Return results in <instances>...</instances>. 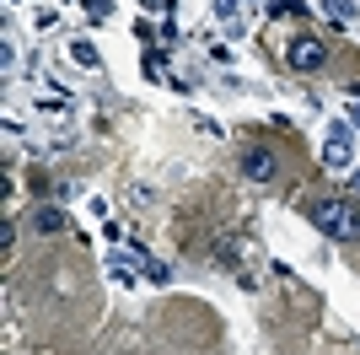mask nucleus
Returning <instances> with one entry per match:
<instances>
[{"label": "nucleus", "instance_id": "nucleus-1", "mask_svg": "<svg viewBox=\"0 0 360 355\" xmlns=\"http://www.w3.org/2000/svg\"><path fill=\"white\" fill-rule=\"evenodd\" d=\"M312 226L323 237H333V242H360V210L349 205V199H323V205H312Z\"/></svg>", "mask_w": 360, "mask_h": 355}, {"label": "nucleus", "instance_id": "nucleus-2", "mask_svg": "<svg viewBox=\"0 0 360 355\" xmlns=\"http://www.w3.org/2000/svg\"><path fill=\"white\" fill-rule=\"evenodd\" d=\"M285 65H290V70H301V75H317L323 65H328V44H323V38H312V32H301V38H290Z\"/></svg>", "mask_w": 360, "mask_h": 355}, {"label": "nucleus", "instance_id": "nucleus-3", "mask_svg": "<svg viewBox=\"0 0 360 355\" xmlns=\"http://www.w3.org/2000/svg\"><path fill=\"white\" fill-rule=\"evenodd\" d=\"M355 124H333L328 140H323V167H333V173H345L349 162H355Z\"/></svg>", "mask_w": 360, "mask_h": 355}, {"label": "nucleus", "instance_id": "nucleus-4", "mask_svg": "<svg viewBox=\"0 0 360 355\" xmlns=\"http://www.w3.org/2000/svg\"><path fill=\"white\" fill-rule=\"evenodd\" d=\"M242 178H253V183L280 178V156H274L269 146H242Z\"/></svg>", "mask_w": 360, "mask_h": 355}, {"label": "nucleus", "instance_id": "nucleus-5", "mask_svg": "<svg viewBox=\"0 0 360 355\" xmlns=\"http://www.w3.org/2000/svg\"><path fill=\"white\" fill-rule=\"evenodd\" d=\"M32 226H38V232H44V237L65 232V210H60V205H44V210H38V216H32Z\"/></svg>", "mask_w": 360, "mask_h": 355}, {"label": "nucleus", "instance_id": "nucleus-6", "mask_svg": "<svg viewBox=\"0 0 360 355\" xmlns=\"http://www.w3.org/2000/svg\"><path fill=\"white\" fill-rule=\"evenodd\" d=\"M215 264H221L226 275H237V264H242V248H231V237H221V242H215Z\"/></svg>", "mask_w": 360, "mask_h": 355}, {"label": "nucleus", "instance_id": "nucleus-7", "mask_svg": "<svg viewBox=\"0 0 360 355\" xmlns=\"http://www.w3.org/2000/svg\"><path fill=\"white\" fill-rule=\"evenodd\" d=\"M135 264H140V275H146L150 285H167V280H172V269L156 264V259H146V253H135Z\"/></svg>", "mask_w": 360, "mask_h": 355}, {"label": "nucleus", "instance_id": "nucleus-8", "mask_svg": "<svg viewBox=\"0 0 360 355\" xmlns=\"http://www.w3.org/2000/svg\"><path fill=\"white\" fill-rule=\"evenodd\" d=\"M70 54H75V65H86V70H97V65H103L97 44H86V38H75V44H70Z\"/></svg>", "mask_w": 360, "mask_h": 355}, {"label": "nucleus", "instance_id": "nucleus-9", "mask_svg": "<svg viewBox=\"0 0 360 355\" xmlns=\"http://www.w3.org/2000/svg\"><path fill=\"white\" fill-rule=\"evenodd\" d=\"M296 11H307L301 0H269V16H296Z\"/></svg>", "mask_w": 360, "mask_h": 355}, {"label": "nucleus", "instance_id": "nucleus-10", "mask_svg": "<svg viewBox=\"0 0 360 355\" xmlns=\"http://www.w3.org/2000/svg\"><path fill=\"white\" fill-rule=\"evenodd\" d=\"M215 16H221V22H237V27H242V16H237V0H215Z\"/></svg>", "mask_w": 360, "mask_h": 355}, {"label": "nucleus", "instance_id": "nucleus-11", "mask_svg": "<svg viewBox=\"0 0 360 355\" xmlns=\"http://www.w3.org/2000/svg\"><path fill=\"white\" fill-rule=\"evenodd\" d=\"M108 11H113L108 0H86V16H91V22H108Z\"/></svg>", "mask_w": 360, "mask_h": 355}, {"label": "nucleus", "instance_id": "nucleus-12", "mask_svg": "<svg viewBox=\"0 0 360 355\" xmlns=\"http://www.w3.org/2000/svg\"><path fill=\"white\" fill-rule=\"evenodd\" d=\"M349 124H355V130H360V97H355V103H349Z\"/></svg>", "mask_w": 360, "mask_h": 355}, {"label": "nucleus", "instance_id": "nucleus-13", "mask_svg": "<svg viewBox=\"0 0 360 355\" xmlns=\"http://www.w3.org/2000/svg\"><path fill=\"white\" fill-rule=\"evenodd\" d=\"M349 183H355V189H360V167H355V178H349Z\"/></svg>", "mask_w": 360, "mask_h": 355}]
</instances>
